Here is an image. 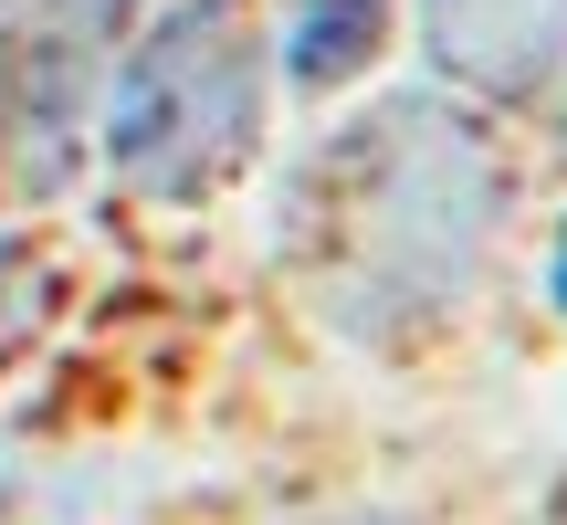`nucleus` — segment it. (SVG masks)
I'll return each mask as SVG.
<instances>
[{"instance_id":"f257e3e1","label":"nucleus","mask_w":567,"mask_h":525,"mask_svg":"<svg viewBox=\"0 0 567 525\" xmlns=\"http://www.w3.org/2000/svg\"><path fill=\"white\" fill-rule=\"evenodd\" d=\"M494 222H505V168L484 158V137L442 105H379L316 168L305 231L326 262V305L358 337H410L463 305Z\"/></svg>"},{"instance_id":"f03ea898","label":"nucleus","mask_w":567,"mask_h":525,"mask_svg":"<svg viewBox=\"0 0 567 525\" xmlns=\"http://www.w3.org/2000/svg\"><path fill=\"white\" fill-rule=\"evenodd\" d=\"M264 137V53L243 0H168L105 84V168L137 200H210Z\"/></svg>"},{"instance_id":"7ed1b4c3","label":"nucleus","mask_w":567,"mask_h":525,"mask_svg":"<svg viewBox=\"0 0 567 525\" xmlns=\"http://www.w3.org/2000/svg\"><path fill=\"white\" fill-rule=\"evenodd\" d=\"M147 0H11L0 11V189H53L74 168L84 74Z\"/></svg>"},{"instance_id":"20e7f679","label":"nucleus","mask_w":567,"mask_h":525,"mask_svg":"<svg viewBox=\"0 0 567 525\" xmlns=\"http://www.w3.org/2000/svg\"><path fill=\"white\" fill-rule=\"evenodd\" d=\"M421 53L473 95H547L567 74V0H421Z\"/></svg>"},{"instance_id":"39448f33","label":"nucleus","mask_w":567,"mask_h":525,"mask_svg":"<svg viewBox=\"0 0 567 525\" xmlns=\"http://www.w3.org/2000/svg\"><path fill=\"white\" fill-rule=\"evenodd\" d=\"M389 42V0H284V74L305 95H337L379 63Z\"/></svg>"},{"instance_id":"423d86ee","label":"nucleus","mask_w":567,"mask_h":525,"mask_svg":"<svg viewBox=\"0 0 567 525\" xmlns=\"http://www.w3.org/2000/svg\"><path fill=\"white\" fill-rule=\"evenodd\" d=\"M557 305H567V231H557Z\"/></svg>"},{"instance_id":"0eeeda50","label":"nucleus","mask_w":567,"mask_h":525,"mask_svg":"<svg viewBox=\"0 0 567 525\" xmlns=\"http://www.w3.org/2000/svg\"><path fill=\"white\" fill-rule=\"evenodd\" d=\"M547 525H567V484H557V505H547Z\"/></svg>"}]
</instances>
